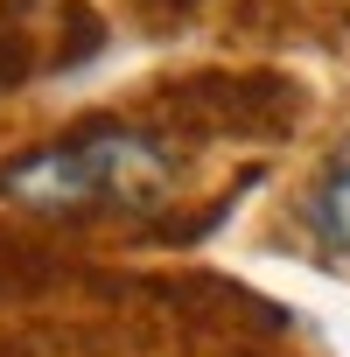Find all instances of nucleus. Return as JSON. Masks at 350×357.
<instances>
[{
	"instance_id": "nucleus-1",
	"label": "nucleus",
	"mask_w": 350,
	"mask_h": 357,
	"mask_svg": "<svg viewBox=\"0 0 350 357\" xmlns=\"http://www.w3.org/2000/svg\"><path fill=\"white\" fill-rule=\"evenodd\" d=\"M175 197V154L147 126H84L50 147L0 161V204L29 218H84V211H154Z\"/></svg>"
},
{
	"instance_id": "nucleus-2",
	"label": "nucleus",
	"mask_w": 350,
	"mask_h": 357,
	"mask_svg": "<svg viewBox=\"0 0 350 357\" xmlns=\"http://www.w3.org/2000/svg\"><path fill=\"white\" fill-rule=\"evenodd\" d=\"M308 231H315V245H322V252L350 259V140L322 161L315 190H308Z\"/></svg>"
}]
</instances>
